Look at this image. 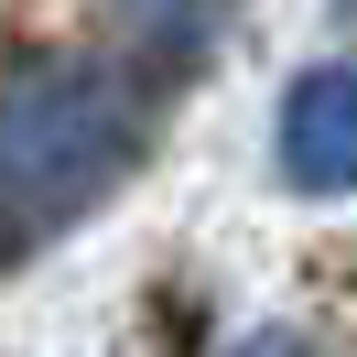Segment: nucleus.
Here are the masks:
<instances>
[{
  "instance_id": "f257e3e1",
  "label": "nucleus",
  "mask_w": 357,
  "mask_h": 357,
  "mask_svg": "<svg viewBox=\"0 0 357 357\" xmlns=\"http://www.w3.org/2000/svg\"><path fill=\"white\" fill-rule=\"evenodd\" d=\"M141 162V109L98 54H22L0 87V238L76 227Z\"/></svg>"
},
{
  "instance_id": "f03ea898",
  "label": "nucleus",
  "mask_w": 357,
  "mask_h": 357,
  "mask_svg": "<svg viewBox=\"0 0 357 357\" xmlns=\"http://www.w3.org/2000/svg\"><path fill=\"white\" fill-rule=\"evenodd\" d=\"M282 184L292 195H357V66H303L282 98Z\"/></svg>"
},
{
  "instance_id": "20e7f679",
  "label": "nucleus",
  "mask_w": 357,
  "mask_h": 357,
  "mask_svg": "<svg viewBox=\"0 0 357 357\" xmlns=\"http://www.w3.org/2000/svg\"><path fill=\"white\" fill-rule=\"evenodd\" d=\"M227 357H314V347H303V335H282V325H260V335H238Z\"/></svg>"
},
{
  "instance_id": "7ed1b4c3",
  "label": "nucleus",
  "mask_w": 357,
  "mask_h": 357,
  "mask_svg": "<svg viewBox=\"0 0 357 357\" xmlns=\"http://www.w3.org/2000/svg\"><path fill=\"white\" fill-rule=\"evenodd\" d=\"M141 33V54H162V66H195L206 33H217V0H119Z\"/></svg>"
}]
</instances>
